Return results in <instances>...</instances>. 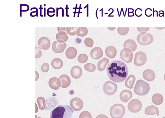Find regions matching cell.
Listing matches in <instances>:
<instances>
[{"mask_svg":"<svg viewBox=\"0 0 165 118\" xmlns=\"http://www.w3.org/2000/svg\"><path fill=\"white\" fill-rule=\"evenodd\" d=\"M145 113L147 115H153L156 114L158 116H159V111L157 107L153 105L151 106L146 108Z\"/></svg>","mask_w":165,"mask_h":118,"instance_id":"21","label":"cell"},{"mask_svg":"<svg viewBox=\"0 0 165 118\" xmlns=\"http://www.w3.org/2000/svg\"><path fill=\"white\" fill-rule=\"evenodd\" d=\"M150 86L148 83L142 80H139L136 83L134 89L135 93L139 96H144L149 92Z\"/></svg>","mask_w":165,"mask_h":118,"instance_id":"3","label":"cell"},{"mask_svg":"<svg viewBox=\"0 0 165 118\" xmlns=\"http://www.w3.org/2000/svg\"><path fill=\"white\" fill-rule=\"evenodd\" d=\"M58 32H59L61 31H63L66 32L67 34L66 31V28L65 27H58Z\"/></svg>","mask_w":165,"mask_h":118,"instance_id":"42","label":"cell"},{"mask_svg":"<svg viewBox=\"0 0 165 118\" xmlns=\"http://www.w3.org/2000/svg\"><path fill=\"white\" fill-rule=\"evenodd\" d=\"M152 10L150 8L147 9L145 11V14L148 17H150L152 16V13L151 11H152Z\"/></svg>","mask_w":165,"mask_h":118,"instance_id":"40","label":"cell"},{"mask_svg":"<svg viewBox=\"0 0 165 118\" xmlns=\"http://www.w3.org/2000/svg\"><path fill=\"white\" fill-rule=\"evenodd\" d=\"M105 53L107 57L111 59H113L116 56L117 50L114 47L109 46L106 48Z\"/></svg>","mask_w":165,"mask_h":118,"instance_id":"23","label":"cell"},{"mask_svg":"<svg viewBox=\"0 0 165 118\" xmlns=\"http://www.w3.org/2000/svg\"><path fill=\"white\" fill-rule=\"evenodd\" d=\"M77 29V27H66V31L67 34H69L70 35L72 36L76 35Z\"/></svg>","mask_w":165,"mask_h":118,"instance_id":"34","label":"cell"},{"mask_svg":"<svg viewBox=\"0 0 165 118\" xmlns=\"http://www.w3.org/2000/svg\"><path fill=\"white\" fill-rule=\"evenodd\" d=\"M107 72L110 80L115 83L125 81L128 75L127 65L123 62L119 60L111 62L107 66Z\"/></svg>","mask_w":165,"mask_h":118,"instance_id":"1","label":"cell"},{"mask_svg":"<svg viewBox=\"0 0 165 118\" xmlns=\"http://www.w3.org/2000/svg\"><path fill=\"white\" fill-rule=\"evenodd\" d=\"M74 111L70 106L60 105L52 111L50 118H71Z\"/></svg>","mask_w":165,"mask_h":118,"instance_id":"2","label":"cell"},{"mask_svg":"<svg viewBox=\"0 0 165 118\" xmlns=\"http://www.w3.org/2000/svg\"><path fill=\"white\" fill-rule=\"evenodd\" d=\"M66 47V43L60 44L58 41H55L53 43L52 49L55 53H61L64 52Z\"/></svg>","mask_w":165,"mask_h":118,"instance_id":"13","label":"cell"},{"mask_svg":"<svg viewBox=\"0 0 165 118\" xmlns=\"http://www.w3.org/2000/svg\"><path fill=\"white\" fill-rule=\"evenodd\" d=\"M163 101V96L160 94H155L153 95L152 97V101L156 105H159L161 104Z\"/></svg>","mask_w":165,"mask_h":118,"instance_id":"25","label":"cell"},{"mask_svg":"<svg viewBox=\"0 0 165 118\" xmlns=\"http://www.w3.org/2000/svg\"><path fill=\"white\" fill-rule=\"evenodd\" d=\"M49 70V66L47 63H44L41 67V71L44 72H47Z\"/></svg>","mask_w":165,"mask_h":118,"instance_id":"39","label":"cell"},{"mask_svg":"<svg viewBox=\"0 0 165 118\" xmlns=\"http://www.w3.org/2000/svg\"><path fill=\"white\" fill-rule=\"evenodd\" d=\"M103 53L101 48L98 47H94L91 52V56L95 60L100 59L103 57Z\"/></svg>","mask_w":165,"mask_h":118,"instance_id":"14","label":"cell"},{"mask_svg":"<svg viewBox=\"0 0 165 118\" xmlns=\"http://www.w3.org/2000/svg\"><path fill=\"white\" fill-rule=\"evenodd\" d=\"M78 59L80 63L83 64L87 61L88 59V57L87 55L82 54L79 55Z\"/></svg>","mask_w":165,"mask_h":118,"instance_id":"31","label":"cell"},{"mask_svg":"<svg viewBox=\"0 0 165 118\" xmlns=\"http://www.w3.org/2000/svg\"><path fill=\"white\" fill-rule=\"evenodd\" d=\"M85 44L86 46L89 47H93L94 44V41L93 39L89 38H87L84 41Z\"/></svg>","mask_w":165,"mask_h":118,"instance_id":"35","label":"cell"},{"mask_svg":"<svg viewBox=\"0 0 165 118\" xmlns=\"http://www.w3.org/2000/svg\"><path fill=\"white\" fill-rule=\"evenodd\" d=\"M137 30L141 33L142 35L145 34L149 31L150 27H137Z\"/></svg>","mask_w":165,"mask_h":118,"instance_id":"38","label":"cell"},{"mask_svg":"<svg viewBox=\"0 0 165 118\" xmlns=\"http://www.w3.org/2000/svg\"><path fill=\"white\" fill-rule=\"evenodd\" d=\"M77 51L75 48L73 47H70L67 48L66 52V55L68 59H73L76 57Z\"/></svg>","mask_w":165,"mask_h":118,"instance_id":"22","label":"cell"},{"mask_svg":"<svg viewBox=\"0 0 165 118\" xmlns=\"http://www.w3.org/2000/svg\"><path fill=\"white\" fill-rule=\"evenodd\" d=\"M35 58L38 59L40 58L42 55V52L40 48L39 47H35Z\"/></svg>","mask_w":165,"mask_h":118,"instance_id":"37","label":"cell"},{"mask_svg":"<svg viewBox=\"0 0 165 118\" xmlns=\"http://www.w3.org/2000/svg\"><path fill=\"white\" fill-rule=\"evenodd\" d=\"M38 44L40 49L46 50L49 49L50 46V41L46 37L41 38L38 40Z\"/></svg>","mask_w":165,"mask_h":118,"instance_id":"12","label":"cell"},{"mask_svg":"<svg viewBox=\"0 0 165 118\" xmlns=\"http://www.w3.org/2000/svg\"><path fill=\"white\" fill-rule=\"evenodd\" d=\"M121 58L127 63L132 62L133 59V54L130 48L126 47L123 48L120 53Z\"/></svg>","mask_w":165,"mask_h":118,"instance_id":"8","label":"cell"},{"mask_svg":"<svg viewBox=\"0 0 165 118\" xmlns=\"http://www.w3.org/2000/svg\"><path fill=\"white\" fill-rule=\"evenodd\" d=\"M117 90V85L115 83L110 81L105 83L103 86V90L105 93L108 96L113 95Z\"/></svg>","mask_w":165,"mask_h":118,"instance_id":"5","label":"cell"},{"mask_svg":"<svg viewBox=\"0 0 165 118\" xmlns=\"http://www.w3.org/2000/svg\"><path fill=\"white\" fill-rule=\"evenodd\" d=\"M79 118H92V117L90 113L87 111H84L80 114Z\"/></svg>","mask_w":165,"mask_h":118,"instance_id":"36","label":"cell"},{"mask_svg":"<svg viewBox=\"0 0 165 118\" xmlns=\"http://www.w3.org/2000/svg\"><path fill=\"white\" fill-rule=\"evenodd\" d=\"M164 80H165V73L164 75Z\"/></svg>","mask_w":165,"mask_h":118,"instance_id":"46","label":"cell"},{"mask_svg":"<svg viewBox=\"0 0 165 118\" xmlns=\"http://www.w3.org/2000/svg\"><path fill=\"white\" fill-rule=\"evenodd\" d=\"M165 118V117H163V118Z\"/></svg>","mask_w":165,"mask_h":118,"instance_id":"47","label":"cell"},{"mask_svg":"<svg viewBox=\"0 0 165 118\" xmlns=\"http://www.w3.org/2000/svg\"><path fill=\"white\" fill-rule=\"evenodd\" d=\"M70 104L74 110L78 112L83 107L84 103L80 98H75L71 100Z\"/></svg>","mask_w":165,"mask_h":118,"instance_id":"10","label":"cell"},{"mask_svg":"<svg viewBox=\"0 0 165 118\" xmlns=\"http://www.w3.org/2000/svg\"><path fill=\"white\" fill-rule=\"evenodd\" d=\"M109 62V60L106 58H103L100 60L98 63V68L99 71H103L105 70L106 66Z\"/></svg>","mask_w":165,"mask_h":118,"instance_id":"26","label":"cell"},{"mask_svg":"<svg viewBox=\"0 0 165 118\" xmlns=\"http://www.w3.org/2000/svg\"><path fill=\"white\" fill-rule=\"evenodd\" d=\"M96 118H108L106 116L104 115H100L97 116Z\"/></svg>","mask_w":165,"mask_h":118,"instance_id":"43","label":"cell"},{"mask_svg":"<svg viewBox=\"0 0 165 118\" xmlns=\"http://www.w3.org/2000/svg\"><path fill=\"white\" fill-rule=\"evenodd\" d=\"M49 84L50 87L52 89L57 90L61 87V83L59 79L54 77L50 79Z\"/></svg>","mask_w":165,"mask_h":118,"instance_id":"18","label":"cell"},{"mask_svg":"<svg viewBox=\"0 0 165 118\" xmlns=\"http://www.w3.org/2000/svg\"><path fill=\"white\" fill-rule=\"evenodd\" d=\"M129 31L128 27H118V29L119 33L122 36L126 35L128 33Z\"/></svg>","mask_w":165,"mask_h":118,"instance_id":"33","label":"cell"},{"mask_svg":"<svg viewBox=\"0 0 165 118\" xmlns=\"http://www.w3.org/2000/svg\"><path fill=\"white\" fill-rule=\"evenodd\" d=\"M147 61V55L144 52L139 51L135 54L134 63L136 66H142L145 64Z\"/></svg>","mask_w":165,"mask_h":118,"instance_id":"9","label":"cell"},{"mask_svg":"<svg viewBox=\"0 0 165 118\" xmlns=\"http://www.w3.org/2000/svg\"><path fill=\"white\" fill-rule=\"evenodd\" d=\"M56 39L58 43L60 44H64L67 40L68 37L66 32L61 31L57 34Z\"/></svg>","mask_w":165,"mask_h":118,"instance_id":"20","label":"cell"},{"mask_svg":"<svg viewBox=\"0 0 165 118\" xmlns=\"http://www.w3.org/2000/svg\"><path fill=\"white\" fill-rule=\"evenodd\" d=\"M137 39L140 44L143 45H147L153 43L154 38L152 35L146 33L144 35H142L141 34H139Z\"/></svg>","mask_w":165,"mask_h":118,"instance_id":"6","label":"cell"},{"mask_svg":"<svg viewBox=\"0 0 165 118\" xmlns=\"http://www.w3.org/2000/svg\"></svg>","mask_w":165,"mask_h":118,"instance_id":"48","label":"cell"},{"mask_svg":"<svg viewBox=\"0 0 165 118\" xmlns=\"http://www.w3.org/2000/svg\"><path fill=\"white\" fill-rule=\"evenodd\" d=\"M58 103V100L54 97H51L47 99L45 103L46 110L47 111H52L57 107Z\"/></svg>","mask_w":165,"mask_h":118,"instance_id":"11","label":"cell"},{"mask_svg":"<svg viewBox=\"0 0 165 118\" xmlns=\"http://www.w3.org/2000/svg\"><path fill=\"white\" fill-rule=\"evenodd\" d=\"M159 17H164V12L163 11L162 13H160L159 14Z\"/></svg>","mask_w":165,"mask_h":118,"instance_id":"44","label":"cell"},{"mask_svg":"<svg viewBox=\"0 0 165 118\" xmlns=\"http://www.w3.org/2000/svg\"><path fill=\"white\" fill-rule=\"evenodd\" d=\"M123 47L124 48H129L133 52L136 50L137 45L134 40L130 39L127 40L123 44Z\"/></svg>","mask_w":165,"mask_h":118,"instance_id":"24","label":"cell"},{"mask_svg":"<svg viewBox=\"0 0 165 118\" xmlns=\"http://www.w3.org/2000/svg\"><path fill=\"white\" fill-rule=\"evenodd\" d=\"M125 113V108L120 104H115L110 110V113L113 118H122Z\"/></svg>","mask_w":165,"mask_h":118,"instance_id":"4","label":"cell"},{"mask_svg":"<svg viewBox=\"0 0 165 118\" xmlns=\"http://www.w3.org/2000/svg\"><path fill=\"white\" fill-rule=\"evenodd\" d=\"M84 68L86 71L91 72L95 71L96 69L95 65L92 63L86 64L84 65Z\"/></svg>","mask_w":165,"mask_h":118,"instance_id":"32","label":"cell"},{"mask_svg":"<svg viewBox=\"0 0 165 118\" xmlns=\"http://www.w3.org/2000/svg\"><path fill=\"white\" fill-rule=\"evenodd\" d=\"M141 102L137 99H133L128 103V108L130 112L136 113L139 112L142 108Z\"/></svg>","mask_w":165,"mask_h":118,"instance_id":"7","label":"cell"},{"mask_svg":"<svg viewBox=\"0 0 165 118\" xmlns=\"http://www.w3.org/2000/svg\"><path fill=\"white\" fill-rule=\"evenodd\" d=\"M36 118H42L40 117H37L36 115Z\"/></svg>","mask_w":165,"mask_h":118,"instance_id":"45","label":"cell"},{"mask_svg":"<svg viewBox=\"0 0 165 118\" xmlns=\"http://www.w3.org/2000/svg\"><path fill=\"white\" fill-rule=\"evenodd\" d=\"M142 11V9H136L135 11V15L137 16V17H141L142 16V13H141L140 12H139L140 11Z\"/></svg>","mask_w":165,"mask_h":118,"instance_id":"41","label":"cell"},{"mask_svg":"<svg viewBox=\"0 0 165 118\" xmlns=\"http://www.w3.org/2000/svg\"><path fill=\"white\" fill-rule=\"evenodd\" d=\"M143 77L146 80L152 81L155 79V75L153 71L151 69H148L143 72Z\"/></svg>","mask_w":165,"mask_h":118,"instance_id":"17","label":"cell"},{"mask_svg":"<svg viewBox=\"0 0 165 118\" xmlns=\"http://www.w3.org/2000/svg\"><path fill=\"white\" fill-rule=\"evenodd\" d=\"M39 109L43 110L46 109L45 106V100L42 97H39L37 100Z\"/></svg>","mask_w":165,"mask_h":118,"instance_id":"30","label":"cell"},{"mask_svg":"<svg viewBox=\"0 0 165 118\" xmlns=\"http://www.w3.org/2000/svg\"><path fill=\"white\" fill-rule=\"evenodd\" d=\"M136 79L133 75H130L125 81L126 86L130 89H132L134 86Z\"/></svg>","mask_w":165,"mask_h":118,"instance_id":"27","label":"cell"},{"mask_svg":"<svg viewBox=\"0 0 165 118\" xmlns=\"http://www.w3.org/2000/svg\"><path fill=\"white\" fill-rule=\"evenodd\" d=\"M63 61L58 58L54 59L51 62V65L54 69H59L63 67Z\"/></svg>","mask_w":165,"mask_h":118,"instance_id":"28","label":"cell"},{"mask_svg":"<svg viewBox=\"0 0 165 118\" xmlns=\"http://www.w3.org/2000/svg\"><path fill=\"white\" fill-rule=\"evenodd\" d=\"M70 73L73 78L75 79H78L80 78L82 75V69L78 66H74L71 69Z\"/></svg>","mask_w":165,"mask_h":118,"instance_id":"15","label":"cell"},{"mask_svg":"<svg viewBox=\"0 0 165 118\" xmlns=\"http://www.w3.org/2000/svg\"><path fill=\"white\" fill-rule=\"evenodd\" d=\"M88 30L86 27H79L77 31V34L78 36L83 37L87 35Z\"/></svg>","mask_w":165,"mask_h":118,"instance_id":"29","label":"cell"},{"mask_svg":"<svg viewBox=\"0 0 165 118\" xmlns=\"http://www.w3.org/2000/svg\"><path fill=\"white\" fill-rule=\"evenodd\" d=\"M59 79L61 81V87L66 88L68 87L71 84V80L69 77L66 75H62Z\"/></svg>","mask_w":165,"mask_h":118,"instance_id":"19","label":"cell"},{"mask_svg":"<svg viewBox=\"0 0 165 118\" xmlns=\"http://www.w3.org/2000/svg\"><path fill=\"white\" fill-rule=\"evenodd\" d=\"M132 96L133 94L131 92L125 90L121 92L120 95V98L122 102L126 103L131 99Z\"/></svg>","mask_w":165,"mask_h":118,"instance_id":"16","label":"cell"}]
</instances>
